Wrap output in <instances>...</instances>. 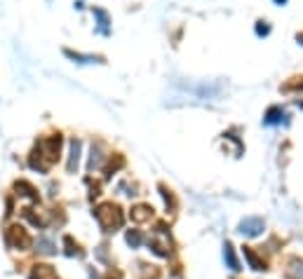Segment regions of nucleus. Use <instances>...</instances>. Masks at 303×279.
Returning <instances> with one entry per match:
<instances>
[{"label": "nucleus", "instance_id": "obj_1", "mask_svg": "<svg viewBox=\"0 0 303 279\" xmlns=\"http://www.w3.org/2000/svg\"><path fill=\"white\" fill-rule=\"evenodd\" d=\"M61 143H64L61 134H52V136H47V139H40L36 143V148H33V152H31L29 167L40 171V174H47L49 167L59 160Z\"/></svg>", "mask_w": 303, "mask_h": 279}, {"label": "nucleus", "instance_id": "obj_2", "mask_svg": "<svg viewBox=\"0 0 303 279\" xmlns=\"http://www.w3.org/2000/svg\"><path fill=\"white\" fill-rule=\"evenodd\" d=\"M94 219H97L99 228H101L103 232H118L125 225V213H122V209L118 204H113V202H101V204L94 206Z\"/></svg>", "mask_w": 303, "mask_h": 279}, {"label": "nucleus", "instance_id": "obj_3", "mask_svg": "<svg viewBox=\"0 0 303 279\" xmlns=\"http://www.w3.org/2000/svg\"><path fill=\"white\" fill-rule=\"evenodd\" d=\"M5 244L10 246V249H14V251H29L31 249V237H29V232L21 228V225H10L5 230Z\"/></svg>", "mask_w": 303, "mask_h": 279}, {"label": "nucleus", "instance_id": "obj_4", "mask_svg": "<svg viewBox=\"0 0 303 279\" xmlns=\"http://www.w3.org/2000/svg\"><path fill=\"white\" fill-rule=\"evenodd\" d=\"M263 230H266V223H263V219H259V216H247V219H242L240 225H237V232L242 237H259Z\"/></svg>", "mask_w": 303, "mask_h": 279}, {"label": "nucleus", "instance_id": "obj_5", "mask_svg": "<svg viewBox=\"0 0 303 279\" xmlns=\"http://www.w3.org/2000/svg\"><path fill=\"white\" fill-rule=\"evenodd\" d=\"M287 122H289V115H287V110H282L280 106L268 108L266 117H263V125H268V127H275V125H287Z\"/></svg>", "mask_w": 303, "mask_h": 279}, {"label": "nucleus", "instance_id": "obj_6", "mask_svg": "<svg viewBox=\"0 0 303 279\" xmlns=\"http://www.w3.org/2000/svg\"><path fill=\"white\" fill-rule=\"evenodd\" d=\"M29 279H57V270L52 265H47V263H36L31 267Z\"/></svg>", "mask_w": 303, "mask_h": 279}, {"label": "nucleus", "instance_id": "obj_7", "mask_svg": "<svg viewBox=\"0 0 303 279\" xmlns=\"http://www.w3.org/2000/svg\"><path fill=\"white\" fill-rule=\"evenodd\" d=\"M129 219H132L134 223H146V221H151L153 219V206L151 204H136V206H132Z\"/></svg>", "mask_w": 303, "mask_h": 279}, {"label": "nucleus", "instance_id": "obj_8", "mask_svg": "<svg viewBox=\"0 0 303 279\" xmlns=\"http://www.w3.org/2000/svg\"><path fill=\"white\" fill-rule=\"evenodd\" d=\"M80 141L78 139H73L71 141V150H68V162H66V169L68 174H75L78 171V164H80Z\"/></svg>", "mask_w": 303, "mask_h": 279}, {"label": "nucleus", "instance_id": "obj_9", "mask_svg": "<svg viewBox=\"0 0 303 279\" xmlns=\"http://www.w3.org/2000/svg\"><path fill=\"white\" fill-rule=\"evenodd\" d=\"M224 261L233 272H240V270H242V267H240V261H237V256H235V246H233L231 242L224 244Z\"/></svg>", "mask_w": 303, "mask_h": 279}, {"label": "nucleus", "instance_id": "obj_10", "mask_svg": "<svg viewBox=\"0 0 303 279\" xmlns=\"http://www.w3.org/2000/svg\"><path fill=\"white\" fill-rule=\"evenodd\" d=\"M242 254H244V258H247V263H249V267H252V270H256V272L266 270V261H261L252 246H242Z\"/></svg>", "mask_w": 303, "mask_h": 279}, {"label": "nucleus", "instance_id": "obj_11", "mask_svg": "<svg viewBox=\"0 0 303 279\" xmlns=\"http://www.w3.org/2000/svg\"><path fill=\"white\" fill-rule=\"evenodd\" d=\"M14 190H17L19 197H29V200H33V202L40 200V197H38V190L33 188L29 181H17L14 183Z\"/></svg>", "mask_w": 303, "mask_h": 279}, {"label": "nucleus", "instance_id": "obj_12", "mask_svg": "<svg viewBox=\"0 0 303 279\" xmlns=\"http://www.w3.org/2000/svg\"><path fill=\"white\" fill-rule=\"evenodd\" d=\"M101 162H103V146L97 141V143H92V152H90V171L99 169V167H101Z\"/></svg>", "mask_w": 303, "mask_h": 279}, {"label": "nucleus", "instance_id": "obj_13", "mask_svg": "<svg viewBox=\"0 0 303 279\" xmlns=\"http://www.w3.org/2000/svg\"><path fill=\"white\" fill-rule=\"evenodd\" d=\"M36 251L43 256H54L57 254V244L49 239V237H38L36 242Z\"/></svg>", "mask_w": 303, "mask_h": 279}, {"label": "nucleus", "instance_id": "obj_14", "mask_svg": "<svg viewBox=\"0 0 303 279\" xmlns=\"http://www.w3.org/2000/svg\"><path fill=\"white\" fill-rule=\"evenodd\" d=\"M285 274H287V279H303V261L301 258H291Z\"/></svg>", "mask_w": 303, "mask_h": 279}, {"label": "nucleus", "instance_id": "obj_15", "mask_svg": "<svg viewBox=\"0 0 303 279\" xmlns=\"http://www.w3.org/2000/svg\"><path fill=\"white\" fill-rule=\"evenodd\" d=\"M24 219L29 221L31 225H36V228H47V219H43L40 213H33V209H24Z\"/></svg>", "mask_w": 303, "mask_h": 279}, {"label": "nucleus", "instance_id": "obj_16", "mask_svg": "<svg viewBox=\"0 0 303 279\" xmlns=\"http://www.w3.org/2000/svg\"><path fill=\"white\" fill-rule=\"evenodd\" d=\"M64 54L68 59L78 61V64H94V61H101V56H90V54H78V52H73V49H64Z\"/></svg>", "mask_w": 303, "mask_h": 279}, {"label": "nucleus", "instance_id": "obj_17", "mask_svg": "<svg viewBox=\"0 0 303 279\" xmlns=\"http://www.w3.org/2000/svg\"><path fill=\"white\" fill-rule=\"evenodd\" d=\"M64 246H66V251H64V254L71 256V258H73V256H78V258H82V256H85L82 251H80L78 242H73V237H71V235L64 237Z\"/></svg>", "mask_w": 303, "mask_h": 279}, {"label": "nucleus", "instance_id": "obj_18", "mask_svg": "<svg viewBox=\"0 0 303 279\" xmlns=\"http://www.w3.org/2000/svg\"><path fill=\"white\" fill-rule=\"evenodd\" d=\"M122 167H125V158H122V155H116V160H111V164L106 167V174H103V176L113 178V174H116V171H120Z\"/></svg>", "mask_w": 303, "mask_h": 279}, {"label": "nucleus", "instance_id": "obj_19", "mask_svg": "<svg viewBox=\"0 0 303 279\" xmlns=\"http://www.w3.org/2000/svg\"><path fill=\"white\" fill-rule=\"evenodd\" d=\"M94 17L99 19V30H101V33H106V36H108V33H111V30H108V24H111L108 14L103 12V10H99V7H94Z\"/></svg>", "mask_w": 303, "mask_h": 279}, {"label": "nucleus", "instance_id": "obj_20", "mask_svg": "<svg viewBox=\"0 0 303 279\" xmlns=\"http://www.w3.org/2000/svg\"><path fill=\"white\" fill-rule=\"evenodd\" d=\"M125 242H127L132 249H139L141 242H144V235H141L139 230H127V235H125Z\"/></svg>", "mask_w": 303, "mask_h": 279}, {"label": "nucleus", "instance_id": "obj_21", "mask_svg": "<svg viewBox=\"0 0 303 279\" xmlns=\"http://www.w3.org/2000/svg\"><path fill=\"white\" fill-rule=\"evenodd\" d=\"M158 188H160V193H162V197H164V204H167V209H172V211H174V209H176V200H174V195H172L170 190L164 188L162 183H160Z\"/></svg>", "mask_w": 303, "mask_h": 279}, {"label": "nucleus", "instance_id": "obj_22", "mask_svg": "<svg viewBox=\"0 0 303 279\" xmlns=\"http://www.w3.org/2000/svg\"><path fill=\"white\" fill-rule=\"evenodd\" d=\"M270 33V26L266 21H256V36H268Z\"/></svg>", "mask_w": 303, "mask_h": 279}, {"label": "nucleus", "instance_id": "obj_23", "mask_svg": "<svg viewBox=\"0 0 303 279\" xmlns=\"http://www.w3.org/2000/svg\"><path fill=\"white\" fill-rule=\"evenodd\" d=\"M285 89H303V80H298V82H291V85H287Z\"/></svg>", "mask_w": 303, "mask_h": 279}, {"label": "nucleus", "instance_id": "obj_24", "mask_svg": "<svg viewBox=\"0 0 303 279\" xmlns=\"http://www.w3.org/2000/svg\"><path fill=\"white\" fill-rule=\"evenodd\" d=\"M296 40H298V43L303 45V33H298V36H296Z\"/></svg>", "mask_w": 303, "mask_h": 279}, {"label": "nucleus", "instance_id": "obj_25", "mask_svg": "<svg viewBox=\"0 0 303 279\" xmlns=\"http://www.w3.org/2000/svg\"><path fill=\"white\" fill-rule=\"evenodd\" d=\"M275 3H282V5H285V3H287V0H275Z\"/></svg>", "mask_w": 303, "mask_h": 279}]
</instances>
